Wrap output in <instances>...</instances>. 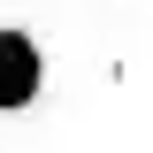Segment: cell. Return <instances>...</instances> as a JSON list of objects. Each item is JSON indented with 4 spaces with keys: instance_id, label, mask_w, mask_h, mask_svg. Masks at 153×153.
<instances>
[{
    "instance_id": "cell-1",
    "label": "cell",
    "mask_w": 153,
    "mask_h": 153,
    "mask_svg": "<svg viewBox=\"0 0 153 153\" xmlns=\"http://www.w3.org/2000/svg\"><path fill=\"white\" fill-rule=\"evenodd\" d=\"M54 84V54L31 23H0V115H31Z\"/></svg>"
}]
</instances>
